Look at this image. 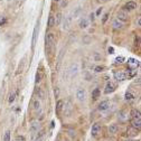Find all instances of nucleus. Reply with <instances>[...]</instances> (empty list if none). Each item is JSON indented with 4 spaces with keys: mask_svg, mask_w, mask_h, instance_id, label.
<instances>
[{
    "mask_svg": "<svg viewBox=\"0 0 141 141\" xmlns=\"http://www.w3.org/2000/svg\"><path fill=\"white\" fill-rule=\"evenodd\" d=\"M119 130V125L115 124V123H112V124H110L109 127V133H111V135H115L116 132H118Z\"/></svg>",
    "mask_w": 141,
    "mask_h": 141,
    "instance_id": "12",
    "label": "nucleus"
},
{
    "mask_svg": "<svg viewBox=\"0 0 141 141\" xmlns=\"http://www.w3.org/2000/svg\"><path fill=\"white\" fill-rule=\"evenodd\" d=\"M109 106H110V104H109V102H108V101H103V102L100 103L99 110H100V111H105V110L109 109Z\"/></svg>",
    "mask_w": 141,
    "mask_h": 141,
    "instance_id": "14",
    "label": "nucleus"
},
{
    "mask_svg": "<svg viewBox=\"0 0 141 141\" xmlns=\"http://www.w3.org/2000/svg\"><path fill=\"white\" fill-rule=\"evenodd\" d=\"M130 115H131L133 119H141V112H140V110H138V109H132L131 112H130Z\"/></svg>",
    "mask_w": 141,
    "mask_h": 141,
    "instance_id": "11",
    "label": "nucleus"
},
{
    "mask_svg": "<svg viewBox=\"0 0 141 141\" xmlns=\"http://www.w3.org/2000/svg\"><path fill=\"white\" fill-rule=\"evenodd\" d=\"M76 97L78 99V101H81V102L85 101V99H86V92H85V90H84V89H80V90H77Z\"/></svg>",
    "mask_w": 141,
    "mask_h": 141,
    "instance_id": "3",
    "label": "nucleus"
},
{
    "mask_svg": "<svg viewBox=\"0 0 141 141\" xmlns=\"http://www.w3.org/2000/svg\"><path fill=\"white\" fill-rule=\"evenodd\" d=\"M114 77H115L116 81H125L128 76L123 72H114Z\"/></svg>",
    "mask_w": 141,
    "mask_h": 141,
    "instance_id": "7",
    "label": "nucleus"
},
{
    "mask_svg": "<svg viewBox=\"0 0 141 141\" xmlns=\"http://www.w3.org/2000/svg\"><path fill=\"white\" fill-rule=\"evenodd\" d=\"M108 17H109V13H105V15L103 16V20H102V21H103V24H104V23L106 21V20H108Z\"/></svg>",
    "mask_w": 141,
    "mask_h": 141,
    "instance_id": "34",
    "label": "nucleus"
},
{
    "mask_svg": "<svg viewBox=\"0 0 141 141\" xmlns=\"http://www.w3.org/2000/svg\"><path fill=\"white\" fill-rule=\"evenodd\" d=\"M131 127L135 130H140L141 128V119H132L131 121Z\"/></svg>",
    "mask_w": 141,
    "mask_h": 141,
    "instance_id": "5",
    "label": "nucleus"
},
{
    "mask_svg": "<svg viewBox=\"0 0 141 141\" xmlns=\"http://www.w3.org/2000/svg\"><path fill=\"white\" fill-rule=\"evenodd\" d=\"M116 19H119V20H121V21H127L128 20V15L124 13V11H119L118 13V18Z\"/></svg>",
    "mask_w": 141,
    "mask_h": 141,
    "instance_id": "13",
    "label": "nucleus"
},
{
    "mask_svg": "<svg viewBox=\"0 0 141 141\" xmlns=\"http://www.w3.org/2000/svg\"><path fill=\"white\" fill-rule=\"evenodd\" d=\"M140 23H141V21H140V18H138V21H137V25H138V26H140Z\"/></svg>",
    "mask_w": 141,
    "mask_h": 141,
    "instance_id": "40",
    "label": "nucleus"
},
{
    "mask_svg": "<svg viewBox=\"0 0 141 141\" xmlns=\"http://www.w3.org/2000/svg\"><path fill=\"white\" fill-rule=\"evenodd\" d=\"M94 16H95V15H94L93 13H91V15H90V20H94Z\"/></svg>",
    "mask_w": 141,
    "mask_h": 141,
    "instance_id": "39",
    "label": "nucleus"
},
{
    "mask_svg": "<svg viewBox=\"0 0 141 141\" xmlns=\"http://www.w3.org/2000/svg\"><path fill=\"white\" fill-rule=\"evenodd\" d=\"M66 5H67V1H66V0H63V1L61 2V6L62 7H65Z\"/></svg>",
    "mask_w": 141,
    "mask_h": 141,
    "instance_id": "35",
    "label": "nucleus"
},
{
    "mask_svg": "<svg viewBox=\"0 0 141 141\" xmlns=\"http://www.w3.org/2000/svg\"><path fill=\"white\" fill-rule=\"evenodd\" d=\"M123 62H124V57H122V56L115 58V63H118V64H121V63H123Z\"/></svg>",
    "mask_w": 141,
    "mask_h": 141,
    "instance_id": "27",
    "label": "nucleus"
},
{
    "mask_svg": "<svg viewBox=\"0 0 141 141\" xmlns=\"http://www.w3.org/2000/svg\"><path fill=\"white\" fill-rule=\"evenodd\" d=\"M54 25H55L54 17H53V16H49V18H48V27H49V28H51V27H53Z\"/></svg>",
    "mask_w": 141,
    "mask_h": 141,
    "instance_id": "22",
    "label": "nucleus"
},
{
    "mask_svg": "<svg viewBox=\"0 0 141 141\" xmlns=\"http://www.w3.org/2000/svg\"><path fill=\"white\" fill-rule=\"evenodd\" d=\"M138 7V5L135 2V1H129L127 5H125V9H128V10H133V9H135Z\"/></svg>",
    "mask_w": 141,
    "mask_h": 141,
    "instance_id": "15",
    "label": "nucleus"
},
{
    "mask_svg": "<svg viewBox=\"0 0 141 141\" xmlns=\"http://www.w3.org/2000/svg\"><path fill=\"white\" fill-rule=\"evenodd\" d=\"M3 141H11L10 140V131L9 130H7L5 135H3Z\"/></svg>",
    "mask_w": 141,
    "mask_h": 141,
    "instance_id": "23",
    "label": "nucleus"
},
{
    "mask_svg": "<svg viewBox=\"0 0 141 141\" xmlns=\"http://www.w3.org/2000/svg\"><path fill=\"white\" fill-rule=\"evenodd\" d=\"M38 141H43V139H39V140Z\"/></svg>",
    "mask_w": 141,
    "mask_h": 141,
    "instance_id": "43",
    "label": "nucleus"
},
{
    "mask_svg": "<svg viewBox=\"0 0 141 141\" xmlns=\"http://www.w3.org/2000/svg\"><path fill=\"white\" fill-rule=\"evenodd\" d=\"M100 130H101V125H100L99 123H94V124L92 125L91 133H92V135H93V137H96V135L100 133Z\"/></svg>",
    "mask_w": 141,
    "mask_h": 141,
    "instance_id": "6",
    "label": "nucleus"
},
{
    "mask_svg": "<svg viewBox=\"0 0 141 141\" xmlns=\"http://www.w3.org/2000/svg\"><path fill=\"white\" fill-rule=\"evenodd\" d=\"M34 109H35V110H39V109H40V103H39L38 100L34 101Z\"/></svg>",
    "mask_w": 141,
    "mask_h": 141,
    "instance_id": "24",
    "label": "nucleus"
},
{
    "mask_svg": "<svg viewBox=\"0 0 141 141\" xmlns=\"http://www.w3.org/2000/svg\"><path fill=\"white\" fill-rule=\"evenodd\" d=\"M108 51H109V54H113V51H114V48H113V47H109V49H108Z\"/></svg>",
    "mask_w": 141,
    "mask_h": 141,
    "instance_id": "37",
    "label": "nucleus"
},
{
    "mask_svg": "<svg viewBox=\"0 0 141 141\" xmlns=\"http://www.w3.org/2000/svg\"><path fill=\"white\" fill-rule=\"evenodd\" d=\"M38 127H39V124H37L36 122H34L32 124V131H35V130H38Z\"/></svg>",
    "mask_w": 141,
    "mask_h": 141,
    "instance_id": "31",
    "label": "nucleus"
},
{
    "mask_svg": "<svg viewBox=\"0 0 141 141\" xmlns=\"http://www.w3.org/2000/svg\"><path fill=\"white\" fill-rule=\"evenodd\" d=\"M70 25H72V16L65 17L64 20H63V29L64 30H68L70 28Z\"/></svg>",
    "mask_w": 141,
    "mask_h": 141,
    "instance_id": "2",
    "label": "nucleus"
},
{
    "mask_svg": "<svg viewBox=\"0 0 141 141\" xmlns=\"http://www.w3.org/2000/svg\"><path fill=\"white\" fill-rule=\"evenodd\" d=\"M37 93H38V95H39V97H40V99H45V94H44V92H43L40 89H38Z\"/></svg>",
    "mask_w": 141,
    "mask_h": 141,
    "instance_id": "30",
    "label": "nucleus"
},
{
    "mask_svg": "<svg viewBox=\"0 0 141 141\" xmlns=\"http://www.w3.org/2000/svg\"><path fill=\"white\" fill-rule=\"evenodd\" d=\"M112 26H113V28L114 29H121V28H123L124 23L121 21V20H119V19H114L113 20V23H112Z\"/></svg>",
    "mask_w": 141,
    "mask_h": 141,
    "instance_id": "9",
    "label": "nucleus"
},
{
    "mask_svg": "<svg viewBox=\"0 0 141 141\" xmlns=\"http://www.w3.org/2000/svg\"><path fill=\"white\" fill-rule=\"evenodd\" d=\"M68 73H70V76L73 77L75 76L77 73H78V65L77 64H72L68 68Z\"/></svg>",
    "mask_w": 141,
    "mask_h": 141,
    "instance_id": "4",
    "label": "nucleus"
},
{
    "mask_svg": "<svg viewBox=\"0 0 141 141\" xmlns=\"http://www.w3.org/2000/svg\"><path fill=\"white\" fill-rule=\"evenodd\" d=\"M54 1H56V2H58V1H61V0H54Z\"/></svg>",
    "mask_w": 141,
    "mask_h": 141,
    "instance_id": "42",
    "label": "nucleus"
},
{
    "mask_svg": "<svg viewBox=\"0 0 141 141\" xmlns=\"http://www.w3.org/2000/svg\"><path fill=\"white\" fill-rule=\"evenodd\" d=\"M37 32H38V27L36 26L35 29H34V32H32V48L34 49L36 45V39H37Z\"/></svg>",
    "mask_w": 141,
    "mask_h": 141,
    "instance_id": "10",
    "label": "nucleus"
},
{
    "mask_svg": "<svg viewBox=\"0 0 141 141\" xmlns=\"http://www.w3.org/2000/svg\"><path fill=\"white\" fill-rule=\"evenodd\" d=\"M87 26H89V20H87V19H85V18H84V19H82L80 21V27H81V28L84 29V28H86Z\"/></svg>",
    "mask_w": 141,
    "mask_h": 141,
    "instance_id": "18",
    "label": "nucleus"
},
{
    "mask_svg": "<svg viewBox=\"0 0 141 141\" xmlns=\"http://www.w3.org/2000/svg\"><path fill=\"white\" fill-rule=\"evenodd\" d=\"M135 99V95L131 93V92H127L125 93V100L127 101H131V100H133Z\"/></svg>",
    "mask_w": 141,
    "mask_h": 141,
    "instance_id": "21",
    "label": "nucleus"
},
{
    "mask_svg": "<svg viewBox=\"0 0 141 141\" xmlns=\"http://www.w3.org/2000/svg\"><path fill=\"white\" fill-rule=\"evenodd\" d=\"M40 80H42V74L39 73V72H37V73H36V80H35V82H36V83H39V82H40Z\"/></svg>",
    "mask_w": 141,
    "mask_h": 141,
    "instance_id": "26",
    "label": "nucleus"
},
{
    "mask_svg": "<svg viewBox=\"0 0 141 141\" xmlns=\"http://www.w3.org/2000/svg\"><path fill=\"white\" fill-rule=\"evenodd\" d=\"M7 18L6 17H0V26H6Z\"/></svg>",
    "mask_w": 141,
    "mask_h": 141,
    "instance_id": "25",
    "label": "nucleus"
},
{
    "mask_svg": "<svg viewBox=\"0 0 141 141\" xmlns=\"http://www.w3.org/2000/svg\"><path fill=\"white\" fill-rule=\"evenodd\" d=\"M103 70H104V67H103V66H96V67H95V72H97V73L102 72Z\"/></svg>",
    "mask_w": 141,
    "mask_h": 141,
    "instance_id": "32",
    "label": "nucleus"
},
{
    "mask_svg": "<svg viewBox=\"0 0 141 141\" xmlns=\"http://www.w3.org/2000/svg\"><path fill=\"white\" fill-rule=\"evenodd\" d=\"M63 105H64V102H63L62 100L57 101V103H56V113H57V114L61 113L62 109H63Z\"/></svg>",
    "mask_w": 141,
    "mask_h": 141,
    "instance_id": "16",
    "label": "nucleus"
},
{
    "mask_svg": "<svg viewBox=\"0 0 141 141\" xmlns=\"http://www.w3.org/2000/svg\"><path fill=\"white\" fill-rule=\"evenodd\" d=\"M46 43H47L48 47L51 48V49H54L55 44H56V39H55L54 34H51V32L47 34V36H46Z\"/></svg>",
    "mask_w": 141,
    "mask_h": 141,
    "instance_id": "1",
    "label": "nucleus"
},
{
    "mask_svg": "<svg viewBox=\"0 0 141 141\" xmlns=\"http://www.w3.org/2000/svg\"><path fill=\"white\" fill-rule=\"evenodd\" d=\"M54 21H55V25H59L62 21V13H58L57 15H56V18H54Z\"/></svg>",
    "mask_w": 141,
    "mask_h": 141,
    "instance_id": "19",
    "label": "nucleus"
},
{
    "mask_svg": "<svg viewBox=\"0 0 141 141\" xmlns=\"http://www.w3.org/2000/svg\"><path fill=\"white\" fill-rule=\"evenodd\" d=\"M101 2H106V1H109V0H100Z\"/></svg>",
    "mask_w": 141,
    "mask_h": 141,
    "instance_id": "41",
    "label": "nucleus"
},
{
    "mask_svg": "<svg viewBox=\"0 0 141 141\" xmlns=\"http://www.w3.org/2000/svg\"><path fill=\"white\" fill-rule=\"evenodd\" d=\"M101 13H102V8H99V9H97V11H96V16H99V15H101Z\"/></svg>",
    "mask_w": 141,
    "mask_h": 141,
    "instance_id": "36",
    "label": "nucleus"
},
{
    "mask_svg": "<svg viewBox=\"0 0 141 141\" xmlns=\"http://www.w3.org/2000/svg\"><path fill=\"white\" fill-rule=\"evenodd\" d=\"M115 90V86H114V84L112 82H108L105 86V90H104V93L105 94H109V93H112L113 91Z\"/></svg>",
    "mask_w": 141,
    "mask_h": 141,
    "instance_id": "8",
    "label": "nucleus"
},
{
    "mask_svg": "<svg viewBox=\"0 0 141 141\" xmlns=\"http://www.w3.org/2000/svg\"><path fill=\"white\" fill-rule=\"evenodd\" d=\"M100 93H101L100 89H94V91L92 92V96H93V99H94V100L97 99V97L100 96Z\"/></svg>",
    "mask_w": 141,
    "mask_h": 141,
    "instance_id": "20",
    "label": "nucleus"
},
{
    "mask_svg": "<svg viewBox=\"0 0 141 141\" xmlns=\"http://www.w3.org/2000/svg\"><path fill=\"white\" fill-rule=\"evenodd\" d=\"M130 65H133V68H137V66H139V62L135 58H129V62H128Z\"/></svg>",
    "mask_w": 141,
    "mask_h": 141,
    "instance_id": "17",
    "label": "nucleus"
},
{
    "mask_svg": "<svg viewBox=\"0 0 141 141\" xmlns=\"http://www.w3.org/2000/svg\"><path fill=\"white\" fill-rule=\"evenodd\" d=\"M94 58H95V61H100V59H101V56L99 55V53H95V54H94Z\"/></svg>",
    "mask_w": 141,
    "mask_h": 141,
    "instance_id": "33",
    "label": "nucleus"
},
{
    "mask_svg": "<svg viewBox=\"0 0 141 141\" xmlns=\"http://www.w3.org/2000/svg\"><path fill=\"white\" fill-rule=\"evenodd\" d=\"M15 141H26V139L24 135H17L15 138Z\"/></svg>",
    "mask_w": 141,
    "mask_h": 141,
    "instance_id": "29",
    "label": "nucleus"
},
{
    "mask_svg": "<svg viewBox=\"0 0 141 141\" xmlns=\"http://www.w3.org/2000/svg\"><path fill=\"white\" fill-rule=\"evenodd\" d=\"M15 99H16V93H11L9 96V103H13L15 101Z\"/></svg>",
    "mask_w": 141,
    "mask_h": 141,
    "instance_id": "28",
    "label": "nucleus"
},
{
    "mask_svg": "<svg viewBox=\"0 0 141 141\" xmlns=\"http://www.w3.org/2000/svg\"><path fill=\"white\" fill-rule=\"evenodd\" d=\"M58 94H59V91H58V89H56V90H55V96L58 97Z\"/></svg>",
    "mask_w": 141,
    "mask_h": 141,
    "instance_id": "38",
    "label": "nucleus"
}]
</instances>
